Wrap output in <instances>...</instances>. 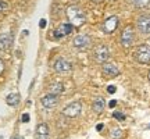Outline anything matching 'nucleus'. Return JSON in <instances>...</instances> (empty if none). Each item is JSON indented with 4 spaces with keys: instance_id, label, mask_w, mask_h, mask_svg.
<instances>
[{
    "instance_id": "nucleus-1",
    "label": "nucleus",
    "mask_w": 150,
    "mask_h": 139,
    "mask_svg": "<svg viewBox=\"0 0 150 139\" xmlns=\"http://www.w3.org/2000/svg\"><path fill=\"white\" fill-rule=\"evenodd\" d=\"M67 17L70 20V24L74 25V27H81L83 25V22L86 21V14L85 11L81 9L79 6H75V4H71L67 7Z\"/></svg>"
},
{
    "instance_id": "nucleus-2",
    "label": "nucleus",
    "mask_w": 150,
    "mask_h": 139,
    "mask_svg": "<svg viewBox=\"0 0 150 139\" xmlns=\"http://www.w3.org/2000/svg\"><path fill=\"white\" fill-rule=\"evenodd\" d=\"M134 57L140 64H150V46L149 45L138 46L134 53Z\"/></svg>"
},
{
    "instance_id": "nucleus-3",
    "label": "nucleus",
    "mask_w": 150,
    "mask_h": 139,
    "mask_svg": "<svg viewBox=\"0 0 150 139\" xmlns=\"http://www.w3.org/2000/svg\"><path fill=\"white\" fill-rule=\"evenodd\" d=\"M93 59L97 64H104L107 63V60L110 59V49H108L107 45H99L96 49H95V53H93Z\"/></svg>"
},
{
    "instance_id": "nucleus-4",
    "label": "nucleus",
    "mask_w": 150,
    "mask_h": 139,
    "mask_svg": "<svg viewBox=\"0 0 150 139\" xmlns=\"http://www.w3.org/2000/svg\"><path fill=\"white\" fill-rule=\"evenodd\" d=\"M136 28L142 35H150V14H142L136 18Z\"/></svg>"
},
{
    "instance_id": "nucleus-5",
    "label": "nucleus",
    "mask_w": 150,
    "mask_h": 139,
    "mask_svg": "<svg viewBox=\"0 0 150 139\" xmlns=\"http://www.w3.org/2000/svg\"><path fill=\"white\" fill-rule=\"evenodd\" d=\"M121 45H122L124 48H131L132 45H134V40H135V31L134 28L131 27V25H127V27L122 29V32H121Z\"/></svg>"
},
{
    "instance_id": "nucleus-6",
    "label": "nucleus",
    "mask_w": 150,
    "mask_h": 139,
    "mask_svg": "<svg viewBox=\"0 0 150 139\" xmlns=\"http://www.w3.org/2000/svg\"><path fill=\"white\" fill-rule=\"evenodd\" d=\"M81 110H82L81 102H72V103H70V104H67V106L63 109V116L70 117V118H75L81 114Z\"/></svg>"
},
{
    "instance_id": "nucleus-7",
    "label": "nucleus",
    "mask_w": 150,
    "mask_h": 139,
    "mask_svg": "<svg viewBox=\"0 0 150 139\" xmlns=\"http://www.w3.org/2000/svg\"><path fill=\"white\" fill-rule=\"evenodd\" d=\"M118 22H120V20H118V17H117V16L108 17L107 20L103 22V25H102L103 32H104V33H112L114 31H115V29H117Z\"/></svg>"
},
{
    "instance_id": "nucleus-8",
    "label": "nucleus",
    "mask_w": 150,
    "mask_h": 139,
    "mask_svg": "<svg viewBox=\"0 0 150 139\" xmlns=\"http://www.w3.org/2000/svg\"><path fill=\"white\" fill-rule=\"evenodd\" d=\"M72 31H74V25H71L70 22H64V24H61L59 28L54 29L53 35H54V38L60 39V38H64V36H67V35H70Z\"/></svg>"
},
{
    "instance_id": "nucleus-9",
    "label": "nucleus",
    "mask_w": 150,
    "mask_h": 139,
    "mask_svg": "<svg viewBox=\"0 0 150 139\" xmlns=\"http://www.w3.org/2000/svg\"><path fill=\"white\" fill-rule=\"evenodd\" d=\"M102 72L106 78H115L117 75H120V70H118V67L115 64L107 61V63H104L102 65Z\"/></svg>"
},
{
    "instance_id": "nucleus-10",
    "label": "nucleus",
    "mask_w": 150,
    "mask_h": 139,
    "mask_svg": "<svg viewBox=\"0 0 150 139\" xmlns=\"http://www.w3.org/2000/svg\"><path fill=\"white\" fill-rule=\"evenodd\" d=\"M91 38L88 36V35H78V36L74 38V42H72V45H74V48L76 49H88L89 46H91Z\"/></svg>"
},
{
    "instance_id": "nucleus-11",
    "label": "nucleus",
    "mask_w": 150,
    "mask_h": 139,
    "mask_svg": "<svg viewBox=\"0 0 150 139\" xmlns=\"http://www.w3.org/2000/svg\"><path fill=\"white\" fill-rule=\"evenodd\" d=\"M54 70L60 72V74H63V72H70L71 71V63L68 60H65L64 57H60V59L56 60V63H54Z\"/></svg>"
},
{
    "instance_id": "nucleus-12",
    "label": "nucleus",
    "mask_w": 150,
    "mask_h": 139,
    "mask_svg": "<svg viewBox=\"0 0 150 139\" xmlns=\"http://www.w3.org/2000/svg\"><path fill=\"white\" fill-rule=\"evenodd\" d=\"M40 103H42V106L45 107V109H53V107H56L57 103H59V96L52 95V93H47V95H45V96L40 99Z\"/></svg>"
},
{
    "instance_id": "nucleus-13",
    "label": "nucleus",
    "mask_w": 150,
    "mask_h": 139,
    "mask_svg": "<svg viewBox=\"0 0 150 139\" xmlns=\"http://www.w3.org/2000/svg\"><path fill=\"white\" fill-rule=\"evenodd\" d=\"M35 139H49V127L47 124H39L36 127V132H35Z\"/></svg>"
},
{
    "instance_id": "nucleus-14",
    "label": "nucleus",
    "mask_w": 150,
    "mask_h": 139,
    "mask_svg": "<svg viewBox=\"0 0 150 139\" xmlns=\"http://www.w3.org/2000/svg\"><path fill=\"white\" fill-rule=\"evenodd\" d=\"M13 45V36L10 33H0V50H8Z\"/></svg>"
},
{
    "instance_id": "nucleus-15",
    "label": "nucleus",
    "mask_w": 150,
    "mask_h": 139,
    "mask_svg": "<svg viewBox=\"0 0 150 139\" xmlns=\"http://www.w3.org/2000/svg\"><path fill=\"white\" fill-rule=\"evenodd\" d=\"M104 107H106V102H104V99H103L102 96L96 97V99L93 100L92 109H93V111L96 113V114H100V113L104 110Z\"/></svg>"
},
{
    "instance_id": "nucleus-16",
    "label": "nucleus",
    "mask_w": 150,
    "mask_h": 139,
    "mask_svg": "<svg viewBox=\"0 0 150 139\" xmlns=\"http://www.w3.org/2000/svg\"><path fill=\"white\" fill-rule=\"evenodd\" d=\"M20 102H21V96H20L18 93H16V92H13V93H10V95H7V97H6V103L11 107L18 106Z\"/></svg>"
},
{
    "instance_id": "nucleus-17",
    "label": "nucleus",
    "mask_w": 150,
    "mask_h": 139,
    "mask_svg": "<svg viewBox=\"0 0 150 139\" xmlns=\"http://www.w3.org/2000/svg\"><path fill=\"white\" fill-rule=\"evenodd\" d=\"M49 92H50L52 95L59 96V95H61V93L64 92V85H63L61 82H59V81H56V82H53L52 85L49 86Z\"/></svg>"
},
{
    "instance_id": "nucleus-18",
    "label": "nucleus",
    "mask_w": 150,
    "mask_h": 139,
    "mask_svg": "<svg viewBox=\"0 0 150 139\" xmlns=\"http://www.w3.org/2000/svg\"><path fill=\"white\" fill-rule=\"evenodd\" d=\"M131 3L136 7V9H146L150 4V0H131Z\"/></svg>"
},
{
    "instance_id": "nucleus-19",
    "label": "nucleus",
    "mask_w": 150,
    "mask_h": 139,
    "mask_svg": "<svg viewBox=\"0 0 150 139\" xmlns=\"http://www.w3.org/2000/svg\"><path fill=\"white\" fill-rule=\"evenodd\" d=\"M110 136H111L112 139H120L121 136H122V131H121L120 128H117V127H115V128H112V129H111V134H110Z\"/></svg>"
},
{
    "instance_id": "nucleus-20",
    "label": "nucleus",
    "mask_w": 150,
    "mask_h": 139,
    "mask_svg": "<svg viewBox=\"0 0 150 139\" xmlns=\"http://www.w3.org/2000/svg\"><path fill=\"white\" fill-rule=\"evenodd\" d=\"M112 117L115 118V120H118V121H124L125 120V116H124L122 113H118V111L112 113Z\"/></svg>"
},
{
    "instance_id": "nucleus-21",
    "label": "nucleus",
    "mask_w": 150,
    "mask_h": 139,
    "mask_svg": "<svg viewBox=\"0 0 150 139\" xmlns=\"http://www.w3.org/2000/svg\"><path fill=\"white\" fill-rule=\"evenodd\" d=\"M8 9V4H7V1L6 0H0V13H3Z\"/></svg>"
},
{
    "instance_id": "nucleus-22",
    "label": "nucleus",
    "mask_w": 150,
    "mask_h": 139,
    "mask_svg": "<svg viewBox=\"0 0 150 139\" xmlns=\"http://www.w3.org/2000/svg\"><path fill=\"white\" fill-rule=\"evenodd\" d=\"M115 91H117V88H115L114 85H108L107 86V92H108V93H111V95H112V93H115Z\"/></svg>"
},
{
    "instance_id": "nucleus-23",
    "label": "nucleus",
    "mask_w": 150,
    "mask_h": 139,
    "mask_svg": "<svg viewBox=\"0 0 150 139\" xmlns=\"http://www.w3.org/2000/svg\"><path fill=\"white\" fill-rule=\"evenodd\" d=\"M22 123H28V121H29V114H27V113H25V114H22Z\"/></svg>"
},
{
    "instance_id": "nucleus-24",
    "label": "nucleus",
    "mask_w": 150,
    "mask_h": 139,
    "mask_svg": "<svg viewBox=\"0 0 150 139\" xmlns=\"http://www.w3.org/2000/svg\"><path fill=\"white\" fill-rule=\"evenodd\" d=\"M39 27H40V28H45V27H46V20H45V18H42V20L39 21Z\"/></svg>"
},
{
    "instance_id": "nucleus-25",
    "label": "nucleus",
    "mask_w": 150,
    "mask_h": 139,
    "mask_svg": "<svg viewBox=\"0 0 150 139\" xmlns=\"http://www.w3.org/2000/svg\"><path fill=\"white\" fill-rule=\"evenodd\" d=\"M115 106H117V100H111V102H108V107L114 109Z\"/></svg>"
},
{
    "instance_id": "nucleus-26",
    "label": "nucleus",
    "mask_w": 150,
    "mask_h": 139,
    "mask_svg": "<svg viewBox=\"0 0 150 139\" xmlns=\"http://www.w3.org/2000/svg\"><path fill=\"white\" fill-rule=\"evenodd\" d=\"M4 71V63H3V60L0 59V74Z\"/></svg>"
},
{
    "instance_id": "nucleus-27",
    "label": "nucleus",
    "mask_w": 150,
    "mask_h": 139,
    "mask_svg": "<svg viewBox=\"0 0 150 139\" xmlns=\"http://www.w3.org/2000/svg\"><path fill=\"white\" fill-rule=\"evenodd\" d=\"M96 129H97V131H102V129H103V124H97Z\"/></svg>"
},
{
    "instance_id": "nucleus-28",
    "label": "nucleus",
    "mask_w": 150,
    "mask_h": 139,
    "mask_svg": "<svg viewBox=\"0 0 150 139\" xmlns=\"http://www.w3.org/2000/svg\"><path fill=\"white\" fill-rule=\"evenodd\" d=\"M92 3H95V4H99V3H102L103 0H91Z\"/></svg>"
},
{
    "instance_id": "nucleus-29",
    "label": "nucleus",
    "mask_w": 150,
    "mask_h": 139,
    "mask_svg": "<svg viewBox=\"0 0 150 139\" xmlns=\"http://www.w3.org/2000/svg\"><path fill=\"white\" fill-rule=\"evenodd\" d=\"M14 139H24V138H22V136H16Z\"/></svg>"
},
{
    "instance_id": "nucleus-30",
    "label": "nucleus",
    "mask_w": 150,
    "mask_h": 139,
    "mask_svg": "<svg viewBox=\"0 0 150 139\" xmlns=\"http://www.w3.org/2000/svg\"><path fill=\"white\" fill-rule=\"evenodd\" d=\"M147 78H149V82H150V71H149V75H147Z\"/></svg>"
}]
</instances>
